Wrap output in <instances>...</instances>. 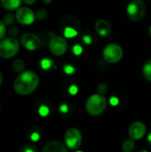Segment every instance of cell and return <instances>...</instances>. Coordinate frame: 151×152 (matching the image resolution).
Listing matches in <instances>:
<instances>
[{
  "instance_id": "obj_1",
  "label": "cell",
  "mask_w": 151,
  "mask_h": 152,
  "mask_svg": "<svg viewBox=\"0 0 151 152\" xmlns=\"http://www.w3.org/2000/svg\"><path fill=\"white\" fill-rule=\"evenodd\" d=\"M39 86V77L32 70L21 72L14 80L13 89L19 95H28L32 94Z\"/></svg>"
},
{
  "instance_id": "obj_2",
  "label": "cell",
  "mask_w": 151,
  "mask_h": 152,
  "mask_svg": "<svg viewBox=\"0 0 151 152\" xmlns=\"http://www.w3.org/2000/svg\"><path fill=\"white\" fill-rule=\"evenodd\" d=\"M107 108V100L100 94L91 95L85 102V110L91 116L97 117L102 114Z\"/></svg>"
},
{
  "instance_id": "obj_3",
  "label": "cell",
  "mask_w": 151,
  "mask_h": 152,
  "mask_svg": "<svg viewBox=\"0 0 151 152\" xmlns=\"http://www.w3.org/2000/svg\"><path fill=\"white\" fill-rule=\"evenodd\" d=\"M20 50L19 41L15 37H5L0 40V57L11 59L14 57Z\"/></svg>"
},
{
  "instance_id": "obj_4",
  "label": "cell",
  "mask_w": 151,
  "mask_h": 152,
  "mask_svg": "<svg viewBox=\"0 0 151 152\" xmlns=\"http://www.w3.org/2000/svg\"><path fill=\"white\" fill-rule=\"evenodd\" d=\"M126 12L131 20L140 21L146 15L147 6L143 0H132L127 5Z\"/></svg>"
},
{
  "instance_id": "obj_5",
  "label": "cell",
  "mask_w": 151,
  "mask_h": 152,
  "mask_svg": "<svg viewBox=\"0 0 151 152\" xmlns=\"http://www.w3.org/2000/svg\"><path fill=\"white\" fill-rule=\"evenodd\" d=\"M123 48L117 44H109L106 45L102 52V56L105 61L110 64L117 63L123 58Z\"/></svg>"
},
{
  "instance_id": "obj_6",
  "label": "cell",
  "mask_w": 151,
  "mask_h": 152,
  "mask_svg": "<svg viewBox=\"0 0 151 152\" xmlns=\"http://www.w3.org/2000/svg\"><path fill=\"white\" fill-rule=\"evenodd\" d=\"M66 146L71 150H77L81 146L82 143V134L75 127L68 129L64 135Z\"/></svg>"
},
{
  "instance_id": "obj_7",
  "label": "cell",
  "mask_w": 151,
  "mask_h": 152,
  "mask_svg": "<svg viewBox=\"0 0 151 152\" xmlns=\"http://www.w3.org/2000/svg\"><path fill=\"white\" fill-rule=\"evenodd\" d=\"M68 48L65 38L61 36H53L49 41V50L55 56H62Z\"/></svg>"
},
{
  "instance_id": "obj_8",
  "label": "cell",
  "mask_w": 151,
  "mask_h": 152,
  "mask_svg": "<svg viewBox=\"0 0 151 152\" xmlns=\"http://www.w3.org/2000/svg\"><path fill=\"white\" fill-rule=\"evenodd\" d=\"M20 42L22 46L28 51L37 50L41 45V39L39 37L31 32L22 34L20 37Z\"/></svg>"
},
{
  "instance_id": "obj_9",
  "label": "cell",
  "mask_w": 151,
  "mask_h": 152,
  "mask_svg": "<svg viewBox=\"0 0 151 152\" xmlns=\"http://www.w3.org/2000/svg\"><path fill=\"white\" fill-rule=\"evenodd\" d=\"M16 20L21 25H30L35 21L36 13L28 7H20L15 12Z\"/></svg>"
},
{
  "instance_id": "obj_10",
  "label": "cell",
  "mask_w": 151,
  "mask_h": 152,
  "mask_svg": "<svg viewBox=\"0 0 151 152\" xmlns=\"http://www.w3.org/2000/svg\"><path fill=\"white\" fill-rule=\"evenodd\" d=\"M146 131H147V128L144 123L140 122V121L133 122V124H131L129 130H128L129 137L133 141L141 140L145 135Z\"/></svg>"
},
{
  "instance_id": "obj_11",
  "label": "cell",
  "mask_w": 151,
  "mask_h": 152,
  "mask_svg": "<svg viewBox=\"0 0 151 152\" xmlns=\"http://www.w3.org/2000/svg\"><path fill=\"white\" fill-rule=\"evenodd\" d=\"M41 152H69L67 146L60 141H51L47 142Z\"/></svg>"
},
{
  "instance_id": "obj_12",
  "label": "cell",
  "mask_w": 151,
  "mask_h": 152,
  "mask_svg": "<svg viewBox=\"0 0 151 152\" xmlns=\"http://www.w3.org/2000/svg\"><path fill=\"white\" fill-rule=\"evenodd\" d=\"M96 32L101 37H108L111 32V27L108 20L104 19H100L95 22L94 25Z\"/></svg>"
},
{
  "instance_id": "obj_13",
  "label": "cell",
  "mask_w": 151,
  "mask_h": 152,
  "mask_svg": "<svg viewBox=\"0 0 151 152\" xmlns=\"http://www.w3.org/2000/svg\"><path fill=\"white\" fill-rule=\"evenodd\" d=\"M63 23H64V24L66 23V25L63 27V28H67V27L74 28H76L77 30L79 28L78 20H77V19L74 15H72V14H67V15H65V16L62 18L61 21V24H63Z\"/></svg>"
},
{
  "instance_id": "obj_14",
  "label": "cell",
  "mask_w": 151,
  "mask_h": 152,
  "mask_svg": "<svg viewBox=\"0 0 151 152\" xmlns=\"http://www.w3.org/2000/svg\"><path fill=\"white\" fill-rule=\"evenodd\" d=\"M22 0H1L2 6L7 11L18 10Z\"/></svg>"
},
{
  "instance_id": "obj_15",
  "label": "cell",
  "mask_w": 151,
  "mask_h": 152,
  "mask_svg": "<svg viewBox=\"0 0 151 152\" xmlns=\"http://www.w3.org/2000/svg\"><path fill=\"white\" fill-rule=\"evenodd\" d=\"M12 68L15 72L21 73L25 69V62L21 59H16L12 61Z\"/></svg>"
},
{
  "instance_id": "obj_16",
  "label": "cell",
  "mask_w": 151,
  "mask_h": 152,
  "mask_svg": "<svg viewBox=\"0 0 151 152\" xmlns=\"http://www.w3.org/2000/svg\"><path fill=\"white\" fill-rule=\"evenodd\" d=\"M142 75L146 80L151 82V60L145 62L142 68Z\"/></svg>"
},
{
  "instance_id": "obj_17",
  "label": "cell",
  "mask_w": 151,
  "mask_h": 152,
  "mask_svg": "<svg viewBox=\"0 0 151 152\" xmlns=\"http://www.w3.org/2000/svg\"><path fill=\"white\" fill-rule=\"evenodd\" d=\"M134 149V142L133 140L129 139L124 142L122 144V150L124 152H132Z\"/></svg>"
},
{
  "instance_id": "obj_18",
  "label": "cell",
  "mask_w": 151,
  "mask_h": 152,
  "mask_svg": "<svg viewBox=\"0 0 151 152\" xmlns=\"http://www.w3.org/2000/svg\"><path fill=\"white\" fill-rule=\"evenodd\" d=\"M77 33H78L77 30L74 28H71V27H67L63 29V34H64L65 37H68V38L77 37Z\"/></svg>"
},
{
  "instance_id": "obj_19",
  "label": "cell",
  "mask_w": 151,
  "mask_h": 152,
  "mask_svg": "<svg viewBox=\"0 0 151 152\" xmlns=\"http://www.w3.org/2000/svg\"><path fill=\"white\" fill-rule=\"evenodd\" d=\"M16 18H15V15H13L12 13H6L4 17H3V22L7 25V26H10L12 25L14 21H15Z\"/></svg>"
},
{
  "instance_id": "obj_20",
  "label": "cell",
  "mask_w": 151,
  "mask_h": 152,
  "mask_svg": "<svg viewBox=\"0 0 151 152\" xmlns=\"http://www.w3.org/2000/svg\"><path fill=\"white\" fill-rule=\"evenodd\" d=\"M18 152H38L37 149L34 146V145H31V144H25V145H22L19 151Z\"/></svg>"
},
{
  "instance_id": "obj_21",
  "label": "cell",
  "mask_w": 151,
  "mask_h": 152,
  "mask_svg": "<svg viewBox=\"0 0 151 152\" xmlns=\"http://www.w3.org/2000/svg\"><path fill=\"white\" fill-rule=\"evenodd\" d=\"M47 17V12L44 9H39L36 12V18L39 20H44Z\"/></svg>"
},
{
  "instance_id": "obj_22",
  "label": "cell",
  "mask_w": 151,
  "mask_h": 152,
  "mask_svg": "<svg viewBox=\"0 0 151 152\" xmlns=\"http://www.w3.org/2000/svg\"><path fill=\"white\" fill-rule=\"evenodd\" d=\"M41 64V67L43 69H49L51 67H52V64H53V61L49 59H43L40 62Z\"/></svg>"
},
{
  "instance_id": "obj_23",
  "label": "cell",
  "mask_w": 151,
  "mask_h": 152,
  "mask_svg": "<svg viewBox=\"0 0 151 152\" xmlns=\"http://www.w3.org/2000/svg\"><path fill=\"white\" fill-rule=\"evenodd\" d=\"M97 91H98V93L100 94L104 95L108 92V86H107V85L106 84H103V83L102 84H100L98 86V87H97Z\"/></svg>"
},
{
  "instance_id": "obj_24",
  "label": "cell",
  "mask_w": 151,
  "mask_h": 152,
  "mask_svg": "<svg viewBox=\"0 0 151 152\" xmlns=\"http://www.w3.org/2000/svg\"><path fill=\"white\" fill-rule=\"evenodd\" d=\"M50 110H49V108L45 105H42L40 106L39 110H38V113L42 116V117H46L48 114H49Z\"/></svg>"
},
{
  "instance_id": "obj_25",
  "label": "cell",
  "mask_w": 151,
  "mask_h": 152,
  "mask_svg": "<svg viewBox=\"0 0 151 152\" xmlns=\"http://www.w3.org/2000/svg\"><path fill=\"white\" fill-rule=\"evenodd\" d=\"M6 34V28L5 24L3 22V20H0V40L4 38V36Z\"/></svg>"
},
{
  "instance_id": "obj_26",
  "label": "cell",
  "mask_w": 151,
  "mask_h": 152,
  "mask_svg": "<svg viewBox=\"0 0 151 152\" xmlns=\"http://www.w3.org/2000/svg\"><path fill=\"white\" fill-rule=\"evenodd\" d=\"M8 33H9V35H10L12 37H15L18 36V34H19V29H18V28H17L16 26H12V27L9 28Z\"/></svg>"
},
{
  "instance_id": "obj_27",
  "label": "cell",
  "mask_w": 151,
  "mask_h": 152,
  "mask_svg": "<svg viewBox=\"0 0 151 152\" xmlns=\"http://www.w3.org/2000/svg\"><path fill=\"white\" fill-rule=\"evenodd\" d=\"M72 50H73L74 54H75V55H77V56L80 55V54L83 53V47H82L81 45H75L73 46Z\"/></svg>"
},
{
  "instance_id": "obj_28",
  "label": "cell",
  "mask_w": 151,
  "mask_h": 152,
  "mask_svg": "<svg viewBox=\"0 0 151 152\" xmlns=\"http://www.w3.org/2000/svg\"><path fill=\"white\" fill-rule=\"evenodd\" d=\"M64 71H65V73H66V74H68V75H71V74H73V73L76 71V69H75V68H74L73 66L67 64V65H65V66H64Z\"/></svg>"
},
{
  "instance_id": "obj_29",
  "label": "cell",
  "mask_w": 151,
  "mask_h": 152,
  "mask_svg": "<svg viewBox=\"0 0 151 152\" xmlns=\"http://www.w3.org/2000/svg\"><path fill=\"white\" fill-rule=\"evenodd\" d=\"M69 94H70L75 95V94H77V92H78V88H77V86L72 85V86H70V87L69 88Z\"/></svg>"
},
{
  "instance_id": "obj_30",
  "label": "cell",
  "mask_w": 151,
  "mask_h": 152,
  "mask_svg": "<svg viewBox=\"0 0 151 152\" xmlns=\"http://www.w3.org/2000/svg\"><path fill=\"white\" fill-rule=\"evenodd\" d=\"M83 41H84V43L86 44V45H91L92 42H93L92 37H91L90 36H88V35H85V36L83 37Z\"/></svg>"
},
{
  "instance_id": "obj_31",
  "label": "cell",
  "mask_w": 151,
  "mask_h": 152,
  "mask_svg": "<svg viewBox=\"0 0 151 152\" xmlns=\"http://www.w3.org/2000/svg\"><path fill=\"white\" fill-rule=\"evenodd\" d=\"M69 106L67 104H61L60 106V111L62 112V113H64V114L68 113L69 112Z\"/></svg>"
},
{
  "instance_id": "obj_32",
  "label": "cell",
  "mask_w": 151,
  "mask_h": 152,
  "mask_svg": "<svg viewBox=\"0 0 151 152\" xmlns=\"http://www.w3.org/2000/svg\"><path fill=\"white\" fill-rule=\"evenodd\" d=\"M39 137H40V135H39V134H38L37 132H34V133L31 134V135H30V139H31L33 142L38 141V140H39Z\"/></svg>"
},
{
  "instance_id": "obj_33",
  "label": "cell",
  "mask_w": 151,
  "mask_h": 152,
  "mask_svg": "<svg viewBox=\"0 0 151 152\" xmlns=\"http://www.w3.org/2000/svg\"><path fill=\"white\" fill-rule=\"evenodd\" d=\"M109 102H110V104H111V105L116 106V105H117V104H118L119 101H118V99H117V97H111V98L109 99Z\"/></svg>"
},
{
  "instance_id": "obj_34",
  "label": "cell",
  "mask_w": 151,
  "mask_h": 152,
  "mask_svg": "<svg viewBox=\"0 0 151 152\" xmlns=\"http://www.w3.org/2000/svg\"><path fill=\"white\" fill-rule=\"evenodd\" d=\"M36 0H22V2H23L24 4H28V5L35 4V3H36Z\"/></svg>"
},
{
  "instance_id": "obj_35",
  "label": "cell",
  "mask_w": 151,
  "mask_h": 152,
  "mask_svg": "<svg viewBox=\"0 0 151 152\" xmlns=\"http://www.w3.org/2000/svg\"><path fill=\"white\" fill-rule=\"evenodd\" d=\"M42 1H43V3H44V4H49L52 3L53 0H42Z\"/></svg>"
},
{
  "instance_id": "obj_36",
  "label": "cell",
  "mask_w": 151,
  "mask_h": 152,
  "mask_svg": "<svg viewBox=\"0 0 151 152\" xmlns=\"http://www.w3.org/2000/svg\"><path fill=\"white\" fill-rule=\"evenodd\" d=\"M2 83H3V75H2V73L0 72V86H1V85H2Z\"/></svg>"
},
{
  "instance_id": "obj_37",
  "label": "cell",
  "mask_w": 151,
  "mask_h": 152,
  "mask_svg": "<svg viewBox=\"0 0 151 152\" xmlns=\"http://www.w3.org/2000/svg\"><path fill=\"white\" fill-rule=\"evenodd\" d=\"M148 142H149L150 143H151V133H150L149 135H148Z\"/></svg>"
},
{
  "instance_id": "obj_38",
  "label": "cell",
  "mask_w": 151,
  "mask_h": 152,
  "mask_svg": "<svg viewBox=\"0 0 151 152\" xmlns=\"http://www.w3.org/2000/svg\"><path fill=\"white\" fill-rule=\"evenodd\" d=\"M77 152H82V151H77Z\"/></svg>"
},
{
  "instance_id": "obj_39",
  "label": "cell",
  "mask_w": 151,
  "mask_h": 152,
  "mask_svg": "<svg viewBox=\"0 0 151 152\" xmlns=\"http://www.w3.org/2000/svg\"><path fill=\"white\" fill-rule=\"evenodd\" d=\"M142 152H148V151H142Z\"/></svg>"
},
{
  "instance_id": "obj_40",
  "label": "cell",
  "mask_w": 151,
  "mask_h": 152,
  "mask_svg": "<svg viewBox=\"0 0 151 152\" xmlns=\"http://www.w3.org/2000/svg\"><path fill=\"white\" fill-rule=\"evenodd\" d=\"M150 31H151V28H150Z\"/></svg>"
}]
</instances>
